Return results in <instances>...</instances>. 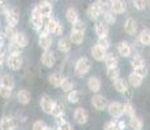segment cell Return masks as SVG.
I'll return each instance as SVG.
<instances>
[{"label": "cell", "instance_id": "cell-7", "mask_svg": "<svg viewBox=\"0 0 150 130\" xmlns=\"http://www.w3.org/2000/svg\"><path fill=\"white\" fill-rule=\"evenodd\" d=\"M91 105H93L97 111H105V109H107L108 102L103 95L96 94L93 98H91Z\"/></svg>", "mask_w": 150, "mask_h": 130}, {"label": "cell", "instance_id": "cell-47", "mask_svg": "<svg viewBox=\"0 0 150 130\" xmlns=\"http://www.w3.org/2000/svg\"><path fill=\"white\" fill-rule=\"evenodd\" d=\"M46 128H47V125H46L45 121H42V120H37L35 122L31 125V130H45Z\"/></svg>", "mask_w": 150, "mask_h": 130}, {"label": "cell", "instance_id": "cell-57", "mask_svg": "<svg viewBox=\"0 0 150 130\" xmlns=\"http://www.w3.org/2000/svg\"><path fill=\"white\" fill-rule=\"evenodd\" d=\"M54 1H57V0H54Z\"/></svg>", "mask_w": 150, "mask_h": 130}, {"label": "cell", "instance_id": "cell-38", "mask_svg": "<svg viewBox=\"0 0 150 130\" xmlns=\"http://www.w3.org/2000/svg\"><path fill=\"white\" fill-rule=\"evenodd\" d=\"M142 65H145V60L142 59L141 55H134V56L131 59V66L133 69L138 68V66H142Z\"/></svg>", "mask_w": 150, "mask_h": 130}, {"label": "cell", "instance_id": "cell-2", "mask_svg": "<svg viewBox=\"0 0 150 130\" xmlns=\"http://www.w3.org/2000/svg\"><path fill=\"white\" fill-rule=\"evenodd\" d=\"M5 63H7L8 68L14 72L20 70L24 65V60L20 53H8V56H5Z\"/></svg>", "mask_w": 150, "mask_h": 130}, {"label": "cell", "instance_id": "cell-50", "mask_svg": "<svg viewBox=\"0 0 150 130\" xmlns=\"http://www.w3.org/2000/svg\"><path fill=\"white\" fill-rule=\"evenodd\" d=\"M103 130H117L116 128V121H108V122H106L105 128H103Z\"/></svg>", "mask_w": 150, "mask_h": 130}, {"label": "cell", "instance_id": "cell-24", "mask_svg": "<svg viewBox=\"0 0 150 130\" xmlns=\"http://www.w3.org/2000/svg\"><path fill=\"white\" fill-rule=\"evenodd\" d=\"M80 14H79V11L76 9L74 7H69L67 11H65V18H67V21L69 24H73V22H76L77 20L80 18Z\"/></svg>", "mask_w": 150, "mask_h": 130}, {"label": "cell", "instance_id": "cell-5", "mask_svg": "<svg viewBox=\"0 0 150 130\" xmlns=\"http://www.w3.org/2000/svg\"><path fill=\"white\" fill-rule=\"evenodd\" d=\"M102 14H103V9L97 1L90 4L88 7V9H86V16H88L89 20H91V21H98V18H99Z\"/></svg>", "mask_w": 150, "mask_h": 130}, {"label": "cell", "instance_id": "cell-4", "mask_svg": "<svg viewBox=\"0 0 150 130\" xmlns=\"http://www.w3.org/2000/svg\"><path fill=\"white\" fill-rule=\"evenodd\" d=\"M107 111L112 118H120L124 115V104L119 102H111L107 105Z\"/></svg>", "mask_w": 150, "mask_h": 130}, {"label": "cell", "instance_id": "cell-31", "mask_svg": "<svg viewBox=\"0 0 150 130\" xmlns=\"http://www.w3.org/2000/svg\"><path fill=\"white\" fill-rule=\"evenodd\" d=\"M0 85L5 86V87L8 89H14V85H16V82H14V78L12 76H9V74H5V76H3L0 78Z\"/></svg>", "mask_w": 150, "mask_h": 130}, {"label": "cell", "instance_id": "cell-23", "mask_svg": "<svg viewBox=\"0 0 150 130\" xmlns=\"http://www.w3.org/2000/svg\"><path fill=\"white\" fill-rule=\"evenodd\" d=\"M57 48H59L60 52L63 53H68L72 48V42L69 38H60L59 42H57Z\"/></svg>", "mask_w": 150, "mask_h": 130}, {"label": "cell", "instance_id": "cell-10", "mask_svg": "<svg viewBox=\"0 0 150 130\" xmlns=\"http://www.w3.org/2000/svg\"><path fill=\"white\" fill-rule=\"evenodd\" d=\"M41 61H42V64L45 66H47V68H52L55 65V63H56V56H55L54 51H51V50L43 51V53L41 56Z\"/></svg>", "mask_w": 150, "mask_h": 130}, {"label": "cell", "instance_id": "cell-15", "mask_svg": "<svg viewBox=\"0 0 150 130\" xmlns=\"http://www.w3.org/2000/svg\"><path fill=\"white\" fill-rule=\"evenodd\" d=\"M137 21L134 18H132V17H129V18L125 20V22H124V31H125L128 35H134V34L137 33Z\"/></svg>", "mask_w": 150, "mask_h": 130}, {"label": "cell", "instance_id": "cell-1", "mask_svg": "<svg viewBox=\"0 0 150 130\" xmlns=\"http://www.w3.org/2000/svg\"><path fill=\"white\" fill-rule=\"evenodd\" d=\"M90 68H91L90 60H89L88 57H81V59H79L76 61V64H74V73L79 77H83L85 74L89 73Z\"/></svg>", "mask_w": 150, "mask_h": 130}, {"label": "cell", "instance_id": "cell-36", "mask_svg": "<svg viewBox=\"0 0 150 130\" xmlns=\"http://www.w3.org/2000/svg\"><path fill=\"white\" fill-rule=\"evenodd\" d=\"M17 34V30H16V26H9L7 25L5 26V30H4V35H5V39H8L11 42V40L14 39V37H16Z\"/></svg>", "mask_w": 150, "mask_h": 130}, {"label": "cell", "instance_id": "cell-27", "mask_svg": "<svg viewBox=\"0 0 150 130\" xmlns=\"http://www.w3.org/2000/svg\"><path fill=\"white\" fill-rule=\"evenodd\" d=\"M69 39H71L72 43L74 44H82L83 39H85V33L82 31H71V35H69Z\"/></svg>", "mask_w": 150, "mask_h": 130}, {"label": "cell", "instance_id": "cell-55", "mask_svg": "<svg viewBox=\"0 0 150 130\" xmlns=\"http://www.w3.org/2000/svg\"><path fill=\"white\" fill-rule=\"evenodd\" d=\"M45 130H56V129H54V128H51V126H47Z\"/></svg>", "mask_w": 150, "mask_h": 130}, {"label": "cell", "instance_id": "cell-3", "mask_svg": "<svg viewBox=\"0 0 150 130\" xmlns=\"http://www.w3.org/2000/svg\"><path fill=\"white\" fill-rule=\"evenodd\" d=\"M5 22L9 26H17L20 22V13L16 8H7V11L4 12Z\"/></svg>", "mask_w": 150, "mask_h": 130}, {"label": "cell", "instance_id": "cell-43", "mask_svg": "<svg viewBox=\"0 0 150 130\" xmlns=\"http://www.w3.org/2000/svg\"><path fill=\"white\" fill-rule=\"evenodd\" d=\"M0 96L3 99H11V96H12V89H8L5 86L0 85Z\"/></svg>", "mask_w": 150, "mask_h": 130}, {"label": "cell", "instance_id": "cell-12", "mask_svg": "<svg viewBox=\"0 0 150 130\" xmlns=\"http://www.w3.org/2000/svg\"><path fill=\"white\" fill-rule=\"evenodd\" d=\"M54 104H55V100L51 99L48 95H43L41 98V100H39L41 109L46 115H51V111H52V108H54Z\"/></svg>", "mask_w": 150, "mask_h": 130}, {"label": "cell", "instance_id": "cell-49", "mask_svg": "<svg viewBox=\"0 0 150 130\" xmlns=\"http://www.w3.org/2000/svg\"><path fill=\"white\" fill-rule=\"evenodd\" d=\"M111 1L112 0H97V3L102 7L103 12H106L107 9H110V5H111Z\"/></svg>", "mask_w": 150, "mask_h": 130}, {"label": "cell", "instance_id": "cell-51", "mask_svg": "<svg viewBox=\"0 0 150 130\" xmlns=\"http://www.w3.org/2000/svg\"><path fill=\"white\" fill-rule=\"evenodd\" d=\"M116 128L117 130H125V122L123 120H117L116 121Z\"/></svg>", "mask_w": 150, "mask_h": 130}, {"label": "cell", "instance_id": "cell-35", "mask_svg": "<svg viewBox=\"0 0 150 130\" xmlns=\"http://www.w3.org/2000/svg\"><path fill=\"white\" fill-rule=\"evenodd\" d=\"M60 87H62V91L69 92L74 89V82L71 79V78H64L63 82H62V85H60Z\"/></svg>", "mask_w": 150, "mask_h": 130}, {"label": "cell", "instance_id": "cell-16", "mask_svg": "<svg viewBox=\"0 0 150 130\" xmlns=\"http://www.w3.org/2000/svg\"><path fill=\"white\" fill-rule=\"evenodd\" d=\"M91 57H93L96 61H105V57L107 55V51H105L102 47H99L98 44H94L91 47Z\"/></svg>", "mask_w": 150, "mask_h": 130}, {"label": "cell", "instance_id": "cell-44", "mask_svg": "<svg viewBox=\"0 0 150 130\" xmlns=\"http://www.w3.org/2000/svg\"><path fill=\"white\" fill-rule=\"evenodd\" d=\"M63 33H64V25H63L62 21H56V26H55V30L52 34L57 37H62Z\"/></svg>", "mask_w": 150, "mask_h": 130}, {"label": "cell", "instance_id": "cell-26", "mask_svg": "<svg viewBox=\"0 0 150 130\" xmlns=\"http://www.w3.org/2000/svg\"><path fill=\"white\" fill-rule=\"evenodd\" d=\"M112 83H114V89L117 92H120V94H124V92L128 90V82L124 81L123 78H120V77L117 78V79L112 81Z\"/></svg>", "mask_w": 150, "mask_h": 130}, {"label": "cell", "instance_id": "cell-18", "mask_svg": "<svg viewBox=\"0 0 150 130\" xmlns=\"http://www.w3.org/2000/svg\"><path fill=\"white\" fill-rule=\"evenodd\" d=\"M88 89L91 92H94V94H98V92L100 91V89H102V82H100V79L96 76L90 77L88 81Z\"/></svg>", "mask_w": 150, "mask_h": 130}, {"label": "cell", "instance_id": "cell-46", "mask_svg": "<svg viewBox=\"0 0 150 130\" xmlns=\"http://www.w3.org/2000/svg\"><path fill=\"white\" fill-rule=\"evenodd\" d=\"M132 4L137 11H144L146 7V0H132Z\"/></svg>", "mask_w": 150, "mask_h": 130}, {"label": "cell", "instance_id": "cell-19", "mask_svg": "<svg viewBox=\"0 0 150 130\" xmlns=\"http://www.w3.org/2000/svg\"><path fill=\"white\" fill-rule=\"evenodd\" d=\"M38 44L43 51L46 50H51V46H52V38H51L50 34H45V35H39L38 38Z\"/></svg>", "mask_w": 150, "mask_h": 130}, {"label": "cell", "instance_id": "cell-28", "mask_svg": "<svg viewBox=\"0 0 150 130\" xmlns=\"http://www.w3.org/2000/svg\"><path fill=\"white\" fill-rule=\"evenodd\" d=\"M129 126H131L132 130H142L144 122H142V120H141L140 117L134 115L133 117L129 118Z\"/></svg>", "mask_w": 150, "mask_h": 130}, {"label": "cell", "instance_id": "cell-42", "mask_svg": "<svg viewBox=\"0 0 150 130\" xmlns=\"http://www.w3.org/2000/svg\"><path fill=\"white\" fill-rule=\"evenodd\" d=\"M72 30H73V31H82V33H85V30H86L85 22H83L82 20L79 18L76 22H73V24H72Z\"/></svg>", "mask_w": 150, "mask_h": 130}, {"label": "cell", "instance_id": "cell-48", "mask_svg": "<svg viewBox=\"0 0 150 130\" xmlns=\"http://www.w3.org/2000/svg\"><path fill=\"white\" fill-rule=\"evenodd\" d=\"M133 72H134V73H137L138 76H141L142 78H145L146 76H148V69H146V66H145V65L138 66V68H134V69H133Z\"/></svg>", "mask_w": 150, "mask_h": 130}, {"label": "cell", "instance_id": "cell-40", "mask_svg": "<svg viewBox=\"0 0 150 130\" xmlns=\"http://www.w3.org/2000/svg\"><path fill=\"white\" fill-rule=\"evenodd\" d=\"M106 64V66L107 68H110V66H115L117 65V57L115 56L114 53H107L105 57V61H103Z\"/></svg>", "mask_w": 150, "mask_h": 130}, {"label": "cell", "instance_id": "cell-30", "mask_svg": "<svg viewBox=\"0 0 150 130\" xmlns=\"http://www.w3.org/2000/svg\"><path fill=\"white\" fill-rule=\"evenodd\" d=\"M138 40L142 46H150V30L149 29H144L141 33L138 34Z\"/></svg>", "mask_w": 150, "mask_h": 130}, {"label": "cell", "instance_id": "cell-32", "mask_svg": "<svg viewBox=\"0 0 150 130\" xmlns=\"http://www.w3.org/2000/svg\"><path fill=\"white\" fill-rule=\"evenodd\" d=\"M103 20L107 25H114L116 22V13L111 9H107L106 12H103Z\"/></svg>", "mask_w": 150, "mask_h": 130}, {"label": "cell", "instance_id": "cell-8", "mask_svg": "<svg viewBox=\"0 0 150 130\" xmlns=\"http://www.w3.org/2000/svg\"><path fill=\"white\" fill-rule=\"evenodd\" d=\"M42 21H43V16L39 13L38 8H37V5H35V7L33 8V11H31V14H30V25L33 26V29L37 31L39 27H41Z\"/></svg>", "mask_w": 150, "mask_h": 130}, {"label": "cell", "instance_id": "cell-11", "mask_svg": "<svg viewBox=\"0 0 150 130\" xmlns=\"http://www.w3.org/2000/svg\"><path fill=\"white\" fill-rule=\"evenodd\" d=\"M37 8H38L39 13H41L43 17H51L52 16L54 7H52V4H51V1H48V0H42V1L37 5Z\"/></svg>", "mask_w": 150, "mask_h": 130}, {"label": "cell", "instance_id": "cell-29", "mask_svg": "<svg viewBox=\"0 0 150 130\" xmlns=\"http://www.w3.org/2000/svg\"><path fill=\"white\" fill-rule=\"evenodd\" d=\"M51 115H52L55 118L63 117L64 116V105H63L60 102H55L54 108H52V111H51Z\"/></svg>", "mask_w": 150, "mask_h": 130}, {"label": "cell", "instance_id": "cell-52", "mask_svg": "<svg viewBox=\"0 0 150 130\" xmlns=\"http://www.w3.org/2000/svg\"><path fill=\"white\" fill-rule=\"evenodd\" d=\"M5 35H4V33H1L0 31V46H4V42H5Z\"/></svg>", "mask_w": 150, "mask_h": 130}, {"label": "cell", "instance_id": "cell-56", "mask_svg": "<svg viewBox=\"0 0 150 130\" xmlns=\"http://www.w3.org/2000/svg\"><path fill=\"white\" fill-rule=\"evenodd\" d=\"M3 4V1H1V0H0V5H1Z\"/></svg>", "mask_w": 150, "mask_h": 130}, {"label": "cell", "instance_id": "cell-37", "mask_svg": "<svg viewBox=\"0 0 150 130\" xmlns=\"http://www.w3.org/2000/svg\"><path fill=\"white\" fill-rule=\"evenodd\" d=\"M67 99H68V102L69 103H72V104H76V103H79L80 102V96H81V94H80V91H77V90H72V91H69L67 92Z\"/></svg>", "mask_w": 150, "mask_h": 130}, {"label": "cell", "instance_id": "cell-6", "mask_svg": "<svg viewBox=\"0 0 150 130\" xmlns=\"http://www.w3.org/2000/svg\"><path fill=\"white\" fill-rule=\"evenodd\" d=\"M18 126V120L16 117L3 116L0 120V130H16Z\"/></svg>", "mask_w": 150, "mask_h": 130}, {"label": "cell", "instance_id": "cell-53", "mask_svg": "<svg viewBox=\"0 0 150 130\" xmlns=\"http://www.w3.org/2000/svg\"><path fill=\"white\" fill-rule=\"evenodd\" d=\"M5 61V55H0V70H1V66Z\"/></svg>", "mask_w": 150, "mask_h": 130}, {"label": "cell", "instance_id": "cell-13", "mask_svg": "<svg viewBox=\"0 0 150 130\" xmlns=\"http://www.w3.org/2000/svg\"><path fill=\"white\" fill-rule=\"evenodd\" d=\"M116 50H117V53L122 57H129L132 55V44L129 42H127V40H122L116 46Z\"/></svg>", "mask_w": 150, "mask_h": 130}, {"label": "cell", "instance_id": "cell-25", "mask_svg": "<svg viewBox=\"0 0 150 130\" xmlns=\"http://www.w3.org/2000/svg\"><path fill=\"white\" fill-rule=\"evenodd\" d=\"M142 79H144V78L141 77V76H138L137 73H134V72L129 73V76H128V83H129V85H131L133 89L140 87V86L142 85Z\"/></svg>", "mask_w": 150, "mask_h": 130}, {"label": "cell", "instance_id": "cell-45", "mask_svg": "<svg viewBox=\"0 0 150 130\" xmlns=\"http://www.w3.org/2000/svg\"><path fill=\"white\" fill-rule=\"evenodd\" d=\"M21 50L22 48H20L13 40L9 42V46H8V52H9V53H20L21 55Z\"/></svg>", "mask_w": 150, "mask_h": 130}, {"label": "cell", "instance_id": "cell-14", "mask_svg": "<svg viewBox=\"0 0 150 130\" xmlns=\"http://www.w3.org/2000/svg\"><path fill=\"white\" fill-rule=\"evenodd\" d=\"M94 31H96L98 38H102V37H108L110 26L106 24L105 21H97L96 27H94Z\"/></svg>", "mask_w": 150, "mask_h": 130}, {"label": "cell", "instance_id": "cell-9", "mask_svg": "<svg viewBox=\"0 0 150 130\" xmlns=\"http://www.w3.org/2000/svg\"><path fill=\"white\" fill-rule=\"evenodd\" d=\"M73 118H74V121H76L79 125H85V124L88 122V120H89V113H88V111H86L85 108L80 107V108L74 109Z\"/></svg>", "mask_w": 150, "mask_h": 130}, {"label": "cell", "instance_id": "cell-39", "mask_svg": "<svg viewBox=\"0 0 150 130\" xmlns=\"http://www.w3.org/2000/svg\"><path fill=\"white\" fill-rule=\"evenodd\" d=\"M124 115H127L129 118L136 115V108H134V105L131 102H127L124 104Z\"/></svg>", "mask_w": 150, "mask_h": 130}, {"label": "cell", "instance_id": "cell-21", "mask_svg": "<svg viewBox=\"0 0 150 130\" xmlns=\"http://www.w3.org/2000/svg\"><path fill=\"white\" fill-rule=\"evenodd\" d=\"M13 42L16 43L20 48H25L28 46V43H29V38H28V35L25 33H22V31H17Z\"/></svg>", "mask_w": 150, "mask_h": 130}, {"label": "cell", "instance_id": "cell-20", "mask_svg": "<svg viewBox=\"0 0 150 130\" xmlns=\"http://www.w3.org/2000/svg\"><path fill=\"white\" fill-rule=\"evenodd\" d=\"M64 76H63L62 73H59V72H55V73H51L50 76H48V82H50L51 86H54V87H60V85H62L63 79H64Z\"/></svg>", "mask_w": 150, "mask_h": 130}, {"label": "cell", "instance_id": "cell-22", "mask_svg": "<svg viewBox=\"0 0 150 130\" xmlns=\"http://www.w3.org/2000/svg\"><path fill=\"white\" fill-rule=\"evenodd\" d=\"M17 100H18L20 104H22V105H28L29 103H30L31 100V94L30 91L28 90H20L18 92H17Z\"/></svg>", "mask_w": 150, "mask_h": 130}, {"label": "cell", "instance_id": "cell-54", "mask_svg": "<svg viewBox=\"0 0 150 130\" xmlns=\"http://www.w3.org/2000/svg\"><path fill=\"white\" fill-rule=\"evenodd\" d=\"M0 55H5V48H4V46H0Z\"/></svg>", "mask_w": 150, "mask_h": 130}, {"label": "cell", "instance_id": "cell-34", "mask_svg": "<svg viewBox=\"0 0 150 130\" xmlns=\"http://www.w3.org/2000/svg\"><path fill=\"white\" fill-rule=\"evenodd\" d=\"M107 77L110 78L111 81H115L120 77V68L117 65L115 66H110L107 68Z\"/></svg>", "mask_w": 150, "mask_h": 130}, {"label": "cell", "instance_id": "cell-41", "mask_svg": "<svg viewBox=\"0 0 150 130\" xmlns=\"http://www.w3.org/2000/svg\"><path fill=\"white\" fill-rule=\"evenodd\" d=\"M97 44L99 46V47H102L105 51H107V50H110V47H111V40H110L108 37H102V38H98Z\"/></svg>", "mask_w": 150, "mask_h": 130}, {"label": "cell", "instance_id": "cell-17", "mask_svg": "<svg viewBox=\"0 0 150 130\" xmlns=\"http://www.w3.org/2000/svg\"><path fill=\"white\" fill-rule=\"evenodd\" d=\"M110 9L114 11L116 14H123L127 11V3L125 0H112Z\"/></svg>", "mask_w": 150, "mask_h": 130}, {"label": "cell", "instance_id": "cell-33", "mask_svg": "<svg viewBox=\"0 0 150 130\" xmlns=\"http://www.w3.org/2000/svg\"><path fill=\"white\" fill-rule=\"evenodd\" d=\"M56 130H73V126L63 117L56 118Z\"/></svg>", "mask_w": 150, "mask_h": 130}]
</instances>
